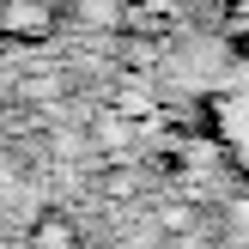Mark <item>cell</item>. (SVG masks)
Instances as JSON below:
<instances>
[{
    "instance_id": "277c9868",
    "label": "cell",
    "mask_w": 249,
    "mask_h": 249,
    "mask_svg": "<svg viewBox=\"0 0 249 249\" xmlns=\"http://www.w3.org/2000/svg\"><path fill=\"white\" fill-rule=\"evenodd\" d=\"M225 31H231V43L249 36V0H225Z\"/></svg>"
},
{
    "instance_id": "7a4b0ae2",
    "label": "cell",
    "mask_w": 249,
    "mask_h": 249,
    "mask_svg": "<svg viewBox=\"0 0 249 249\" xmlns=\"http://www.w3.org/2000/svg\"><path fill=\"white\" fill-rule=\"evenodd\" d=\"M31 249H85V237H79V225L67 213H43L31 225Z\"/></svg>"
},
{
    "instance_id": "5b68a950",
    "label": "cell",
    "mask_w": 249,
    "mask_h": 249,
    "mask_svg": "<svg viewBox=\"0 0 249 249\" xmlns=\"http://www.w3.org/2000/svg\"><path fill=\"white\" fill-rule=\"evenodd\" d=\"M237 49H243V55H249V36H237Z\"/></svg>"
},
{
    "instance_id": "3957f363",
    "label": "cell",
    "mask_w": 249,
    "mask_h": 249,
    "mask_svg": "<svg viewBox=\"0 0 249 249\" xmlns=\"http://www.w3.org/2000/svg\"><path fill=\"white\" fill-rule=\"evenodd\" d=\"M67 18L85 24V31H122L128 6H122V0H67Z\"/></svg>"
},
{
    "instance_id": "6da1fadb",
    "label": "cell",
    "mask_w": 249,
    "mask_h": 249,
    "mask_svg": "<svg viewBox=\"0 0 249 249\" xmlns=\"http://www.w3.org/2000/svg\"><path fill=\"white\" fill-rule=\"evenodd\" d=\"M67 24L61 0H0V36L6 43H49Z\"/></svg>"
}]
</instances>
